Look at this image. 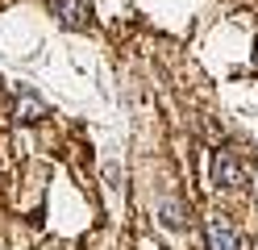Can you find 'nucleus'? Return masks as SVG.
I'll use <instances>...</instances> for the list:
<instances>
[{"label": "nucleus", "mask_w": 258, "mask_h": 250, "mask_svg": "<svg viewBox=\"0 0 258 250\" xmlns=\"http://www.w3.org/2000/svg\"><path fill=\"white\" fill-rule=\"evenodd\" d=\"M213 183H217V188H241V183H246V167H241L229 150H217V159H213Z\"/></svg>", "instance_id": "obj_3"}, {"label": "nucleus", "mask_w": 258, "mask_h": 250, "mask_svg": "<svg viewBox=\"0 0 258 250\" xmlns=\"http://www.w3.org/2000/svg\"><path fill=\"white\" fill-rule=\"evenodd\" d=\"M46 9H50V17L71 33L92 29V0H46Z\"/></svg>", "instance_id": "obj_1"}, {"label": "nucleus", "mask_w": 258, "mask_h": 250, "mask_svg": "<svg viewBox=\"0 0 258 250\" xmlns=\"http://www.w3.org/2000/svg\"><path fill=\"white\" fill-rule=\"evenodd\" d=\"M204 246L208 250H241V238H237V229H233V221L225 213H208V221H204Z\"/></svg>", "instance_id": "obj_2"}, {"label": "nucleus", "mask_w": 258, "mask_h": 250, "mask_svg": "<svg viewBox=\"0 0 258 250\" xmlns=\"http://www.w3.org/2000/svg\"><path fill=\"white\" fill-rule=\"evenodd\" d=\"M42 117H50L46 100L34 96V92H21V96H17V121H21V125H38Z\"/></svg>", "instance_id": "obj_4"}]
</instances>
